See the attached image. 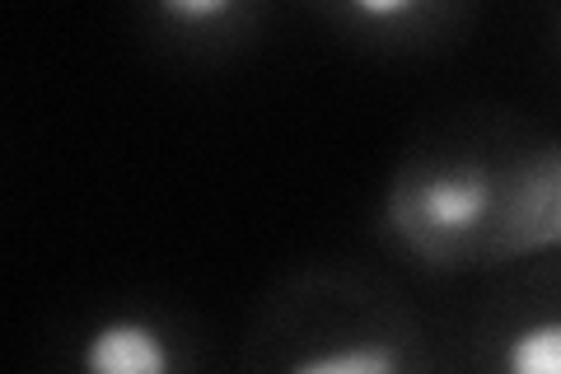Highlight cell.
<instances>
[{"instance_id":"6da1fadb","label":"cell","mask_w":561,"mask_h":374,"mask_svg":"<svg viewBox=\"0 0 561 374\" xmlns=\"http://www.w3.org/2000/svg\"><path fill=\"white\" fill-rule=\"evenodd\" d=\"M389 229L412 258L435 267L501 262L561 243V150L524 165L478 150H421L389 192Z\"/></svg>"},{"instance_id":"7a4b0ae2","label":"cell","mask_w":561,"mask_h":374,"mask_svg":"<svg viewBox=\"0 0 561 374\" xmlns=\"http://www.w3.org/2000/svg\"><path fill=\"white\" fill-rule=\"evenodd\" d=\"M76 361L99 374H169L187 361L183 347L160 328V318L146 314H113L80 342Z\"/></svg>"},{"instance_id":"3957f363","label":"cell","mask_w":561,"mask_h":374,"mask_svg":"<svg viewBox=\"0 0 561 374\" xmlns=\"http://www.w3.org/2000/svg\"><path fill=\"white\" fill-rule=\"evenodd\" d=\"M501 355L496 361L505 370L524 374H561V299L542 305V299H524V305L505 309L496 328Z\"/></svg>"},{"instance_id":"277c9868","label":"cell","mask_w":561,"mask_h":374,"mask_svg":"<svg viewBox=\"0 0 561 374\" xmlns=\"http://www.w3.org/2000/svg\"><path fill=\"white\" fill-rule=\"evenodd\" d=\"M332 14L360 38H426L449 14L454 0H328Z\"/></svg>"},{"instance_id":"5b68a950","label":"cell","mask_w":561,"mask_h":374,"mask_svg":"<svg viewBox=\"0 0 561 374\" xmlns=\"http://www.w3.org/2000/svg\"><path fill=\"white\" fill-rule=\"evenodd\" d=\"M249 10H253V0H150L154 24L164 33H179V38H220V33H234Z\"/></svg>"}]
</instances>
